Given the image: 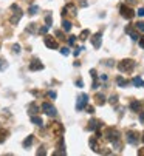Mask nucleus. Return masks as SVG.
I'll use <instances>...</instances> for the list:
<instances>
[{
  "label": "nucleus",
  "mask_w": 144,
  "mask_h": 156,
  "mask_svg": "<svg viewBox=\"0 0 144 156\" xmlns=\"http://www.w3.org/2000/svg\"><path fill=\"white\" fill-rule=\"evenodd\" d=\"M104 139H107L109 142H112L115 147H119L121 150V142H119V131L115 127H109L104 130Z\"/></svg>",
  "instance_id": "1"
},
{
  "label": "nucleus",
  "mask_w": 144,
  "mask_h": 156,
  "mask_svg": "<svg viewBox=\"0 0 144 156\" xmlns=\"http://www.w3.org/2000/svg\"><path fill=\"white\" fill-rule=\"evenodd\" d=\"M102 137L104 136H101L99 133H98L96 136H92V137H90V149H92L93 152H96V153H105L102 149H104V147L101 145V139H102Z\"/></svg>",
  "instance_id": "2"
},
{
  "label": "nucleus",
  "mask_w": 144,
  "mask_h": 156,
  "mask_svg": "<svg viewBox=\"0 0 144 156\" xmlns=\"http://www.w3.org/2000/svg\"><path fill=\"white\" fill-rule=\"evenodd\" d=\"M116 67H118V70H119L121 73H130V71L135 68V62H133L132 59H124V60H121Z\"/></svg>",
  "instance_id": "3"
},
{
  "label": "nucleus",
  "mask_w": 144,
  "mask_h": 156,
  "mask_svg": "<svg viewBox=\"0 0 144 156\" xmlns=\"http://www.w3.org/2000/svg\"><path fill=\"white\" fill-rule=\"evenodd\" d=\"M11 10L14 11L13 13V16H11V19H10V22L13 23V25H17L20 22V19H22V16H23V13H22V10L17 5H11Z\"/></svg>",
  "instance_id": "4"
},
{
  "label": "nucleus",
  "mask_w": 144,
  "mask_h": 156,
  "mask_svg": "<svg viewBox=\"0 0 144 156\" xmlns=\"http://www.w3.org/2000/svg\"><path fill=\"white\" fill-rule=\"evenodd\" d=\"M40 108H42V111L47 114V116H50V117H54L57 114V110L54 108V105L50 104V102H43Z\"/></svg>",
  "instance_id": "5"
},
{
  "label": "nucleus",
  "mask_w": 144,
  "mask_h": 156,
  "mask_svg": "<svg viewBox=\"0 0 144 156\" xmlns=\"http://www.w3.org/2000/svg\"><path fill=\"white\" fill-rule=\"evenodd\" d=\"M119 13H121V16L124 17V19H127V20L133 19V16H135L133 10H132L130 6H127V5H121L119 6Z\"/></svg>",
  "instance_id": "6"
},
{
  "label": "nucleus",
  "mask_w": 144,
  "mask_h": 156,
  "mask_svg": "<svg viewBox=\"0 0 144 156\" xmlns=\"http://www.w3.org/2000/svg\"><path fill=\"white\" fill-rule=\"evenodd\" d=\"M50 130H51V133L54 134V136H62L64 134V125H62L60 122H51L50 124Z\"/></svg>",
  "instance_id": "7"
},
{
  "label": "nucleus",
  "mask_w": 144,
  "mask_h": 156,
  "mask_svg": "<svg viewBox=\"0 0 144 156\" xmlns=\"http://www.w3.org/2000/svg\"><path fill=\"white\" fill-rule=\"evenodd\" d=\"M88 105V96L85 93H82L79 97H78V102H76V110L78 111H82V110Z\"/></svg>",
  "instance_id": "8"
},
{
  "label": "nucleus",
  "mask_w": 144,
  "mask_h": 156,
  "mask_svg": "<svg viewBox=\"0 0 144 156\" xmlns=\"http://www.w3.org/2000/svg\"><path fill=\"white\" fill-rule=\"evenodd\" d=\"M43 43H45V47H48L50 50H57V39H54L53 36H47V34H45Z\"/></svg>",
  "instance_id": "9"
},
{
  "label": "nucleus",
  "mask_w": 144,
  "mask_h": 156,
  "mask_svg": "<svg viewBox=\"0 0 144 156\" xmlns=\"http://www.w3.org/2000/svg\"><path fill=\"white\" fill-rule=\"evenodd\" d=\"M125 134H127L125 137H127V142H129V144H133V145H137V144H138V141H140V137H138V136H140V134L135 131V130H129Z\"/></svg>",
  "instance_id": "10"
},
{
  "label": "nucleus",
  "mask_w": 144,
  "mask_h": 156,
  "mask_svg": "<svg viewBox=\"0 0 144 156\" xmlns=\"http://www.w3.org/2000/svg\"><path fill=\"white\" fill-rule=\"evenodd\" d=\"M30 71H40V70H43V63L39 60V59H33L31 62H30Z\"/></svg>",
  "instance_id": "11"
},
{
  "label": "nucleus",
  "mask_w": 144,
  "mask_h": 156,
  "mask_svg": "<svg viewBox=\"0 0 144 156\" xmlns=\"http://www.w3.org/2000/svg\"><path fill=\"white\" fill-rule=\"evenodd\" d=\"M67 14H70L71 17L76 16V6L73 3H68V5L64 6V10H62V16H67Z\"/></svg>",
  "instance_id": "12"
},
{
  "label": "nucleus",
  "mask_w": 144,
  "mask_h": 156,
  "mask_svg": "<svg viewBox=\"0 0 144 156\" xmlns=\"http://www.w3.org/2000/svg\"><path fill=\"white\" fill-rule=\"evenodd\" d=\"M101 43H102V33H96L93 37H92V45L98 50V48H101Z\"/></svg>",
  "instance_id": "13"
},
{
  "label": "nucleus",
  "mask_w": 144,
  "mask_h": 156,
  "mask_svg": "<svg viewBox=\"0 0 144 156\" xmlns=\"http://www.w3.org/2000/svg\"><path fill=\"white\" fill-rule=\"evenodd\" d=\"M99 127H102V124H101L99 121H96V119H90V122H88V125H87V130H88V131H96Z\"/></svg>",
  "instance_id": "14"
},
{
  "label": "nucleus",
  "mask_w": 144,
  "mask_h": 156,
  "mask_svg": "<svg viewBox=\"0 0 144 156\" xmlns=\"http://www.w3.org/2000/svg\"><path fill=\"white\" fill-rule=\"evenodd\" d=\"M130 82H132V84H133L135 87H138V88H143V87H144V80H143L140 76H135Z\"/></svg>",
  "instance_id": "15"
},
{
  "label": "nucleus",
  "mask_w": 144,
  "mask_h": 156,
  "mask_svg": "<svg viewBox=\"0 0 144 156\" xmlns=\"http://www.w3.org/2000/svg\"><path fill=\"white\" fill-rule=\"evenodd\" d=\"M141 107H143V104L140 102V100H132L130 102V110L132 111H140Z\"/></svg>",
  "instance_id": "16"
},
{
  "label": "nucleus",
  "mask_w": 144,
  "mask_h": 156,
  "mask_svg": "<svg viewBox=\"0 0 144 156\" xmlns=\"http://www.w3.org/2000/svg\"><path fill=\"white\" fill-rule=\"evenodd\" d=\"M116 84H118L119 87H127L129 84H132V82L127 80V79H124L122 76H118V77H116Z\"/></svg>",
  "instance_id": "17"
},
{
  "label": "nucleus",
  "mask_w": 144,
  "mask_h": 156,
  "mask_svg": "<svg viewBox=\"0 0 144 156\" xmlns=\"http://www.w3.org/2000/svg\"><path fill=\"white\" fill-rule=\"evenodd\" d=\"M33 142H34V136H33V134H30V136L23 141V149H30Z\"/></svg>",
  "instance_id": "18"
},
{
  "label": "nucleus",
  "mask_w": 144,
  "mask_h": 156,
  "mask_svg": "<svg viewBox=\"0 0 144 156\" xmlns=\"http://www.w3.org/2000/svg\"><path fill=\"white\" fill-rule=\"evenodd\" d=\"M95 99H96V104H98V105H104V104H105V97H104V94H101V93H98V94L95 96Z\"/></svg>",
  "instance_id": "19"
},
{
  "label": "nucleus",
  "mask_w": 144,
  "mask_h": 156,
  "mask_svg": "<svg viewBox=\"0 0 144 156\" xmlns=\"http://www.w3.org/2000/svg\"><path fill=\"white\" fill-rule=\"evenodd\" d=\"M8 134H10V133H8V130H5V128H0V144L5 142V139L8 137Z\"/></svg>",
  "instance_id": "20"
},
{
  "label": "nucleus",
  "mask_w": 144,
  "mask_h": 156,
  "mask_svg": "<svg viewBox=\"0 0 144 156\" xmlns=\"http://www.w3.org/2000/svg\"><path fill=\"white\" fill-rule=\"evenodd\" d=\"M31 122L33 124H36V125H42L43 124V121H42V117H39V116H31Z\"/></svg>",
  "instance_id": "21"
},
{
  "label": "nucleus",
  "mask_w": 144,
  "mask_h": 156,
  "mask_svg": "<svg viewBox=\"0 0 144 156\" xmlns=\"http://www.w3.org/2000/svg\"><path fill=\"white\" fill-rule=\"evenodd\" d=\"M62 30H64V31H70L71 30V22H68V20L62 22Z\"/></svg>",
  "instance_id": "22"
},
{
  "label": "nucleus",
  "mask_w": 144,
  "mask_h": 156,
  "mask_svg": "<svg viewBox=\"0 0 144 156\" xmlns=\"http://www.w3.org/2000/svg\"><path fill=\"white\" fill-rule=\"evenodd\" d=\"M37 11H39V6H37V5H31V6H30V10H28V13H30L31 16L37 14Z\"/></svg>",
  "instance_id": "23"
},
{
  "label": "nucleus",
  "mask_w": 144,
  "mask_h": 156,
  "mask_svg": "<svg viewBox=\"0 0 144 156\" xmlns=\"http://www.w3.org/2000/svg\"><path fill=\"white\" fill-rule=\"evenodd\" d=\"M88 36H90V30H84L82 33H81L79 39H81V40H85V39H88Z\"/></svg>",
  "instance_id": "24"
},
{
  "label": "nucleus",
  "mask_w": 144,
  "mask_h": 156,
  "mask_svg": "<svg viewBox=\"0 0 144 156\" xmlns=\"http://www.w3.org/2000/svg\"><path fill=\"white\" fill-rule=\"evenodd\" d=\"M37 110H39V108H37V105H36V104H31V105H30V114H31V116H34L36 113H37Z\"/></svg>",
  "instance_id": "25"
},
{
  "label": "nucleus",
  "mask_w": 144,
  "mask_h": 156,
  "mask_svg": "<svg viewBox=\"0 0 144 156\" xmlns=\"http://www.w3.org/2000/svg\"><path fill=\"white\" fill-rule=\"evenodd\" d=\"M8 68V62L5 59H0V71H5Z\"/></svg>",
  "instance_id": "26"
},
{
  "label": "nucleus",
  "mask_w": 144,
  "mask_h": 156,
  "mask_svg": "<svg viewBox=\"0 0 144 156\" xmlns=\"http://www.w3.org/2000/svg\"><path fill=\"white\" fill-rule=\"evenodd\" d=\"M36 31V23H30L26 26V33H34Z\"/></svg>",
  "instance_id": "27"
},
{
  "label": "nucleus",
  "mask_w": 144,
  "mask_h": 156,
  "mask_svg": "<svg viewBox=\"0 0 144 156\" xmlns=\"http://www.w3.org/2000/svg\"><path fill=\"white\" fill-rule=\"evenodd\" d=\"M13 53H14V54H19V53H20V45H19V43L13 45Z\"/></svg>",
  "instance_id": "28"
},
{
  "label": "nucleus",
  "mask_w": 144,
  "mask_h": 156,
  "mask_svg": "<svg viewBox=\"0 0 144 156\" xmlns=\"http://www.w3.org/2000/svg\"><path fill=\"white\" fill-rule=\"evenodd\" d=\"M137 30H138L140 33H144V22H138V23H137Z\"/></svg>",
  "instance_id": "29"
},
{
  "label": "nucleus",
  "mask_w": 144,
  "mask_h": 156,
  "mask_svg": "<svg viewBox=\"0 0 144 156\" xmlns=\"http://www.w3.org/2000/svg\"><path fill=\"white\" fill-rule=\"evenodd\" d=\"M48 30H50V26L45 25V26H42V28L39 30V34H47V33H48Z\"/></svg>",
  "instance_id": "30"
},
{
  "label": "nucleus",
  "mask_w": 144,
  "mask_h": 156,
  "mask_svg": "<svg viewBox=\"0 0 144 156\" xmlns=\"http://www.w3.org/2000/svg\"><path fill=\"white\" fill-rule=\"evenodd\" d=\"M56 37H57V40H65V37H64V34H62V31H56Z\"/></svg>",
  "instance_id": "31"
},
{
  "label": "nucleus",
  "mask_w": 144,
  "mask_h": 156,
  "mask_svg": "<svg viewBox=\"0 0 144 156\" xmlns=\"http://www.w3.org/2000/svg\"><path fill=\"white\" fill-rule=\"evenodd\" d=\"M85 110H87V113H90V114H93V113H95V107H92V105H87Z\"/></svg>",
  "instance_id": "32"
},
{
  "label": "nucleus",
  "mask_w": 144,
  "mask_h": 156,
  "mask_svg": "<svg viewBox=\"0 0 144 156\" xmlns=\"http://www.w3.org/2000/svg\"><path fill=\"white\" fill-rule=\"evenodd\" d=\"M45 22H47V26H51V14H47V17H45Z\"/></svg>",
  "instance_id": "33"
},
{
  "label": "nucleus",
  "mask_w": 144,
  "mask_h": 156,
  "mask_svg": "<svg viewBox=\"0 0 144 156\" xmlns=\"http://www.w3.org/2000/svg\"><path fill=\"white\" fill-rule=\"evenodd\" d=\"M60 53L64 54V56H68V54H70V50H68L67 47H64V48H60Z\"/></svg>",
  "instance_id": "34"
},
{
  "label": "nucleus",
  "mask_w": 144,
  "mask_h": 156,
  "mask_svg": "<svg viewBox=\"0 0 144 156\" xmlns=\"http://www.w3.org/2000/svg\"><path fill=\"white\" fill-rule=\"evenodd\" d=\"M37 155L40 156V155H47V150H45V147H40V149L37 150Z\"/></svg>",
  "instance_id": "35"
},
{
  "label": "nucleus",
  "mask_w": 144,
  "mask_h": 156,
  "mask_svg": "<svg viewBox=\"0 0 144 156\" xmlns=\"http://www.w3.org/2000/svg\"><path fill=\"white\" fill-rule=\"evenodd\" d=\"M75 42H76V36H70L68 43H70V45H75Z\"/></svg>",
  "instance_id": "36"
},
{
  "label": "nucleus",
  "mask_w": 144,
  "mask_h": 156,
  "mask_svg": "<svg viewBox=\"0 0 144 156\" xmlns=\"http://www.w3.org/2000/svg\"><path fill=\"white\" fill-rule=\"evenodd\" d=\"M76 85H78L79 88H82V87H84V80H82V79H78V80H76Z\"/></svg>",
  "instance_id": "37"
},
{
  "label": "nucleus",
  "mask_w": 144,
  "mask_h": 156,
  "mask_svg": "<svg viewBox=\"0 0 144 156\" xmlns=\"http://www.w3.org/2000/svg\"><path fill=\"white\" fill-rule=\"evenodd\" d=\"M82 50H85L84 47H79V48H76L75 50V56H79V54H81V51H82Z\"/></svg>",
  "instance_id": "38"
},
{
  "label": "nucleus",
  "mask_w": 144,
  "mask_h": 156,
  "mask_svg": "<svg viewBox=\"0 0 144 156\" xmlns=\"http://www.w3.org/2000/svg\"><path fill=\"white\" fill-rule=\"evenodd\" d=\"M48 96H50L51 99H56V97H57V94L54 93V91H48Z\"/></svg>",
  "instance_id": "39"
},
{
  "label": "nucleus",
  "mask_w": 144,
  "mask_h": 156,
  "mask_svg": "<svg viewBox=\"0 0 144 156\" xmlns=\"http://www.w3.org/2000/svg\"><path fill=\"white\" fill-rule=\"evenodd\" d=\"M140 17H144V8H140V10H138V13H137Z\"/></svg>",
  "instance_id": "40"
},
{
  "label": "nucleus",
  "mask_w": 144,
  "mask_h": 156,
  "mask_svg": "<svg viewBox=\"0 0 144 156\" xmlns=\"http://www.w3.org/2000/svg\"><path fill=\"white\" fill-rule=\"evenodd\" d=\"M116 99H118V97H116V96L113 94V96L110 97V104H116Z\"/></svg>",
  "instance_id": "41"
},
{
  "label": "nucleus",
  "mask_w": 144,
  "mask_h": 156,
  "mask_svg": "<svg viewBox=\"0 0 144 156\" xmlns=\"http://www.w3.org/2000/svg\"><path fill=\"white\" fill-rule=\"evenodd\" d=\"M140 47H141V48H144V37H141V39H140Z\"/></svg>",
  "instance_id": "42"
},
{
  "label": "nucleus",
  "mask_w": 144,
  "mask_h": 156,
  "mask_svg": "<svg viewBox=\"0 0 144 156\" xmlns=\"http://www.w3.org/2000/svg\"><path fill=\"white\" fill-rule=\"evenodd\" d=\"M90 74H92V76L96 79V71H95V70H92V71H90Z\"/></svg>",
  "instance_id": "43"
},
{
  "label": "nucleus",
  "mask_w": 144,
  "mask_h": 156,
  "mask_svg": "<svg viewBox=\"0 0 144 156\" xmlns=\"http://www.w3.org/2000/svg\"><path fill=\"white\" fill-rule=\"evenodd\" d=\"M140 121H141V122H144V113H141V114H140Z\"/></svg>",
  "instance_id": "44"
},
{
  "label": "nucleus",
  "mask_w": 144,
  "mask_h": 156,
  "mask_svg": "<svg viewBox=\"0 0 144 156\" xmlns=\"http://www.w3.org/2000/svg\"><path fill=\"white\" fill-rule=\"evenodd\" d=\"M101 80H102V82H105V80H107V76H105V74H102V76H101Z\"/></svg>",
  "instance_id": "45"
},
{
  "label": "nucleus",
  "mask_w": 144,
  "mask_h": 156,
  "mask_svg": "<svg viewBox=\"0 0 144 156\" xmlns=\"http://www.w3.org/2000/svg\"><path fill=\"white\" fill-rule=\"evenodd\" d=\"M138 155H140V156H143V155H144V149H141V150L138 152Z\"/></svg>",
  "instance_id": "46"
},
{
  "label": "nucleus",
  "mask_w": 144,
  "mask_h": 156,
  "mask_svg": "<svg viewBox=\"0 0 144 156\" xmlns=\"http://www.w3.org/2000/svg\"><path fill=\"white\" fill-rule=\"evenodd\" d=\"M143 142H144V133H143Z\"/></svg>",
  "instance_id": "47"
},
{
  "label": "nucleus",
  "mask_w": 144,
  "mask_h": 156,
  "mask_svg": "<svg viewBox=\"0 0 144 156\" xmlns=\"http://www.w3.org/2000/svg\"><path fill=\"white\" fill-rule=\"evenodd\" d=\"M26 2H31V0H26Z\"/></svg>",
  "instance_id": "48"
}]
</instances>
